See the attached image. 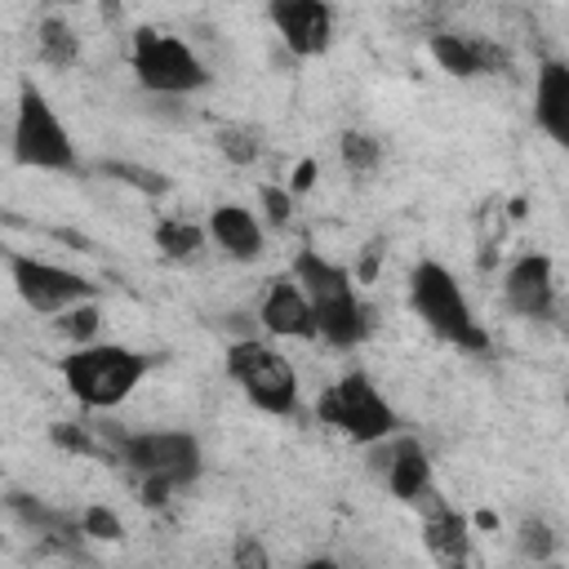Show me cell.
Instances as JSON below:
<instances>
[{
    "instance_id": "44dd1931",
    "label": "cell",
    "mask_w": 569,
    "mask_h": 569,
    "mask_svg": "<svg viewBox=\"0 0 569 569\" xmlns=\"http://www.w3.org/2000/svg\"><path fill=\"white\" fill-rule=\"evenodd\" d=\"M218 147H222V156H227L231 164H253V160H258V151H262L258 133H253V129H244V124H227V129L218 133Z\"/></svg>"
},
{
    "instance_id": "8992f818",
    "label": "cell",
    "mask_w": 569,
    "mask_h": 569,
    "mask_svg": "<svg viewBox=\"0 0 569 569\" xmlns=\"http://www.w3.org/2000/svg\"><path fill=\"white\" fill-rule=\"evenodd\" d=\"M13 160L27 169H53L67 173L76 169V147L71 133L62 129L58 111L36 84L18 89V116H13Z\"/></svg>"
},
{
    "instance_id": "f1b7e54d",
    "label": "cell",
    "mask_w": 569,
    "mask_h": 569,
    "mask_svg": "<svg viewBox=\"0 0 569 569\" xmlns=\"http://www.w3.org/2000/svg\"><path fill=\"white\" fill-rule=\"evenodd\" d=\"M258 196H262V209H267V218H271L276 227H284V222H289V213H293V200H289V191H280V187H262Z\"/></svg>"
},
{
    "instance_id": "30bf717a",
    "label": "cell",
    "mask_w": 569,
    "mask_h": 569,
    "mask_svg": "<svg viewBox=\"0 0 569 569\" xmlns=\"http://www.w3.org/2000/svg\"><path fill=\"white\" fill-rule=\"evenodd\" d=\"M267 18L276 22L280 40L298 53V58H316L329 49L333 36V9L320 0H271Z\"/></svg>"
},
{
    "instance_id": "ffe728a7",
    "label": "cell",
    "mask_w": 569,
    "mask_h": 569,
    "mask_svg": "<svg viewBox=\"0 0 569 569\" xmlns=\"http://www.w3.org/2000/svg\"><path fill=\"white\" fill-rule=\"evenodd\" d=\"M338 151H342V164H347L351 173H369V169L378 164V156H382V147H378L369 133H356V129H347V133L338 138Z\"/></svg>"
},
{
    "instance_id": "d6986e66",
    "label": "cell",
    "mask_w": 569,
    "mask_h": 569,
    "mask_svg": "<svg viewBox=\"0 0 569 569\" xmlns=\"http://www.w3.org/2000/svg\"><path fill=\"white\" fill-rule=\"evenodd\" d=\"M200 240H204V231L196 222H187V218H164L156 227V249L164 258H191L200 249Z\"/></svg>"
},
{
    "instance_id": "603a6c76",
    "label": "cell",
    "mask_w": 569,
    "mask_h": 569,
    "mask_svg": "<svg viewBox=\"0 0 569 569\" xmlns=\"http://www.w3.org/2000/svg\"><path fill=\"white\" fill-rule=\"evenodd\" d=\"M107 173H120L129 187H142V191H151V196H164V191H169V178L156 173V169H142V164H124V160H116V164H107Z\"/></svg>"
},
{
    "instance_id": "f546056e",
    "label": "cell",
    "mask_w": 569,
    "mask_h": 569,
    "mask_svg": "<svg viewBox=\"0 0 569 569\" xmlns=\"http://www.w3.org/2000/svg\"><path fill=\"white\" fill-rule=\"evenodd\" d=\"M311 182H316V164H311V160H302V164H298V173H293V191H307Z\"/></svg>"
},
{
    "instance_id": "52a82bcc",
    "label": "cell",
    "mask_w": 569,
    "mask_h": 569,
    "mask_svg": "<svg viewBox=\"0 0 569 569\" xmlns=\"http://www.w3.org/2000/svg\"><path fill=\"white\" fill-rule=\"evenodd\" d=\"M316 418L338 427L356 445H373V440L391 436V427H396L391 405L382 400V391L365 373H347L333 387H325L316 400Z\"/></svg>"
},
{
    "instance_id": "484cf974",
    "label": "cell",
    "mask_w": 569,
    "mask_h": 569,
    "mask_svg": "<svg viewBox=\"0 0 569 569\" xmlns=\"http://www.w3.org/2000/svg\"><path fill=\"white\" fill-rule=\"evenodd\" d=\"M520 551L533 556V560H547L556 551V533L542 525V520H525L520 525Z\"/></svg>"
},
{
    "instance_id": "e0dca14e",
    "label": "cell",
    "mask_w": 569,
    "mask_h": 569,
    "mask_svg": "<svg viewBox=\"0 0 569 569\" xmlns=\"http://www.w3.org/2000/svg\"><path fill=\"white\" fill-rule=\"evenodd\" d=\"M387 485H391V493L405 498V502H418V498L431 489V462H427V453H422L418 440L405 436V440L391 445V458H387Z\"/></svg>"
},
{
    "instance_id": "4316f807",
    "label": "cell",
    "mask_w": 569,
    "mask_h": 569,
    "mask_svg": "<svg viewBox=\"0 0 569 569\" xmlns=\"http://www.w3.org/2000/svg\"><path fill=\"white\" fill-rule=\"evenodd\" d=\"M231 560H236V569H271V560H267V547H262L253 533H240V538H236V547H231Z\"/></svg>"
},
{
    "instance_id": "8fae6325",
    "label": "cell",
    "mask_w": 569,
    "mask_h": 569,
    "mask_svg": "<svg viewBox=\"0 0 569 569\" xmlns=\"http://www.w3.org/2000/svg\"><path fill=\"white\" fill-rule=\"evenodd\" d=\"M502 298L525 320H547L556 311V276L547 253H525L502 276Z\"/></svg>"
},
{
    "instance_id": "6da1fadb",
    "label": "cell",
    "mask_w": 569,
    "mask_h": 569,
    "mask_svg": "<svg viewBox=\"0 0 569 569\" xmlns=\"http://www.w3.org/2000/svg\"><path fill=\"white\" fill-rule=\"evenodd\" d=\"M293 284L307 293L311 311H316V338H325L329 347H360L369 333V307L356 298L351 276L320 258V249H298L293 258Z\"/></svg>"
},
{
    "instance_id": "3957f363",
    "label": "cell",
    "mask_w": 569,
    "mask_h": 569,
    "mask_svg": "<svg viewBox=\"0 0 569 569\" xmlns=\"http://www.w3.org/2000/svg\"><path fill=\"white\" fill-rule=\"evenodd\" d=\"M147 356L107 342V347H80L62 356V382L84 409H116L129 400V391L142 382Z\"/></svg>"
},
{
    "instance_id": "7a4b0ae2",
    "label": "cell",
    "mask_w": 569,
    "mask_h": 569,
    "mask_svg": "<svg viewBox=\"0 0 569 569\" xmlns=\"http://www.w3.org/2000/svg\"><path fill=\"white\" fill-rule=\"evenodd\" d=\"M116 453L129 471H138L151 507L200 476V445L187 431H120Z\"/></svg>"
},
{
    "instance_id": "2e32d148",
    "label": "cell",
    "mask_w": 569,
    "mask_h": 569,
    "mask_svg": "<svg viewBox=\"0 0 569 569\" xmlns=\"http://www.w3.org/2000/svg\"><path fill=\"white\" fill-rule=\"evenodd\" d=\"M209 236L240 262H253L262 253V227L244 204H218L209 213Z\"/></svg>"
},
{
    "instance_id": "4dcf8cb0",
    "label": "cell",
    "mask_w": 569,
    "mask_h": 569,
    "mask_svg": "<svg viewBox=\"0 0 569 569\" xmlns=\"http://www.w3.org/2000/svg\"><path fill=\"white\" fill-rule=\"evenodd\" d=\"M302 569H338V565H333V560H325V556H320V560H307V565H302Z\"/></svg>"
},
{
    "instance_id": "9c48e42d",
    "label": "cell",
    "mask_w": 569,
    "mask_h": 569,
    "mask_svg": "<svg viewBox=\"0 0 569 569\" xmlns=\"http://www.w3.org/2000/svg\"><path fill=\"white\" fill-rule=\"evenodd\" d=\"M9 276H13V289L18 298L40 311V316H62L71 307H80L84 298H93V284L67 267H53L44 258H27V253H13L9 258Z\"/></svg>"
},
{
    "instance_id": "7c38bea8",
    "label": "cell",
    "mask_w": 569,
    "mask_h": 569,
    "mask_svg": "<svg viewBox=\"0 0 569 569\" xmlns=\"http://www.w3.org/2000/svg\"><path fill=\"white\" fill-rule=\"evenodd\" d=\"M422 538L431 547V556L445 569H471V542H467V520L440 498V493H422Z\"/></svg>"
},
{
    "instance_id": "83f0119b",
    "label": "cell",
    "mask_w": 569,
    "mask_h": 569,
    "mask_svg": "<svg viewBox=\"0 0 569 569\" xmlns=\"http://www.w3.org/2000/svg\"><path fill=\"white\" fill-rule=\"evenodd\" d=\"M53 440L62 449H71V453H98V445L89 440V431L80 422H53Z\"/></svg>"
},
{
    "instance_id": "4fadbf2b",
    "label": "cell",
    "mask_w": 569,
    "mask_h": 569,
    "mask_svg": "<svg viewBox=\"0 0 569 569\" xmlns=\"http://www.w3.org/2000/svg\"><path fill=\"white\" fill-rule=\"evenodd\" d=\"M258 320L276 338H316V311H311L307 293L293 280H284V276L267 284V298L258 307Z\"/></svg>"
},
{
    "instance_id": "ba28073f",
    "label": "cell",
    "mask_w": 569,
    "mask_h": 569,
    "mask_svg": "<svg viewBox=\"0 0 569 569\" xmlns=\"http://www.w3.org/2000/svg\"><path fill=\"white\" fill-rule=\"evenodd\" d=\"M133 76L156 93H191L209 80L204 62L191 53V44L169 31H156V27L133 31Z\"/></svg>"
},
{
    "instance_id": "ac0fdd59",
    "label": "cell",
    "mask_w": 569,
    "mask_h": 569,
    "mask_svg": "<svg viewBox=\"0 0 569 569\" xmlns=\"http://www.w3.org/2000/svg\"><path fill=\"white\" fill-rule=\"evenodd\" d=\"M36 44H40V58L49 67H71L80 58V40L62 18H44L40 31H36Z\"/></svg>"
},
{
    "instance_id": "5bb4252c",
    "label": "cell",
    "mask_w": 569,
    "mask_h": 569,
    "mask_svg": "<svg viewBox=\"0 0 569 569\" xmlns=\"http://www.w3.org/2000/svg\"><path fill=\"white\" fill-rule=\"evenodd\" d=\"M431 53H436V62L449 76H462V80L489 76V71H498L507 62V53L493 40H485V36H453V31L431 36Z\"/></svg>"
},
{
    "instance_id": "9a60e30c",
    "label": "cell",
    "mask_w": 569,
    "mask_h": 569,
    "mask_svg": "<svg viewBox=\"0 0 569 569\" xmlns=\"http://www.w3.org/2000/svg\"><path fill=\"white\" fill-rule=\"evenodd\" d=\"M533 116L556 142H569V67L565 62H542L538 93H533Z\"/></svg>"
},
{
    "instance_id": "d4e9b609",
    "label": "cell",
    "mask_w": 569,
    "mask_h": 569,
    "mask_svg": "<svg viewBox=\"0 0 569 569\" xmlns=\"http://www.w3.org/2000/svg\"><path fill=\"white\" fill-rule=\"evenodd\" d=\"M80 529H84L89 538H107V542H120V538H124L120 516H116V511H107V507H89V511L80 516Z\"/></svg>"
},
{
    "instance_id": "cb8c5ba5",
    "label": "cell",
    "mask_w": 569,
    "mask_h": 569,
    "mask_svg": "<svg viewBox=\"0 0 569 569\" xmlns=\"http://www.w3.org/2000/svg\"><path fill=\"white\" fill-rule=\"evenodd\" d=\"M58 329H62L71 342H89V338L98 333V311H93L89 302H80V307H71V311H62Z\"/></svg>"
},
{
    "instance_id": "7402d4cb",
    "label": "cell",
    "mask_w": 569,
    "mask_h": 569,
    "mask_svg": "<svg viewBox=\"0 0 569 569\" xmlns=\"http://www.w3.org/2000/svg\"><path fill=\"white\" fill-rule=\"evenodd\" d=\"M9 507H13L27 525H36V529H44V533H62V529H71V520H67V516L49 511L44 502H36V498H27V493H13V498H9Z\"/></svg>"
},
{
    "instance_id": "5b68a950",
    "label": "cell",
    "mask_w": 569,
    "mask_h": 569,
    "mask_svg": "<svg viewBox=\"0 0 569 569\" xmlns=\"http://www.w3.org/2000/svg\"><path fill=\"white\" fill-rule=\"evenodd\" d=\"M227 373H231V382H236L262 413L289 418V413L298 409V373H293V365H289L271 342H258V338L231 342V351H227Z\"/></svg>"
},
{
    "instance_id": "277c9868",
    "label": "cell",
    "mask_w": 569,
    "mask_h": 569,
    "mask_svg": "<svg viewBox=\"0 0 569 569\" xmlns=\"http://www.w3.org/2000/svg\"><path fill=\"white\" fill-rule=\"evenodd\" d=\"M409 302H413L418 320H427V329L440 333L445 342H453V347H462V351H485V347H489V338H485V329L476 325V316H471V307H467L458 280L449 276V267H440V262H418L413 276H409Z\"/></svg>"
}]
</instances>
